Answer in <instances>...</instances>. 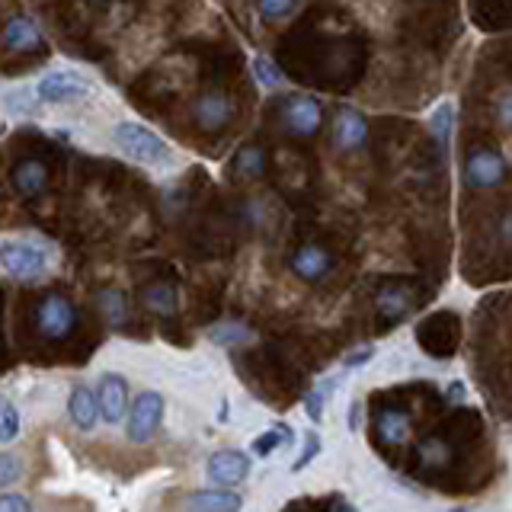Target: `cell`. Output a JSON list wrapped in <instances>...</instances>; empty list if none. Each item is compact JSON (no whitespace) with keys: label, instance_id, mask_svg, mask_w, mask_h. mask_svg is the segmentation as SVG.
Masks as SVG:
<instances>
[{"label":"cell","instance_id":"1","mask_svg":"<svg viewBox=\"0 0 512 512\" xmlns=\"http://www.w3.org/2000/svg\"><path fill=\"white\" fill-rule=\"evenodd\" d=\"M112 141H116V148L138 160L144 167H167L173 164V148L160 138L154 128L141 125V122H119L112 128Z\"/></svg>","mask_w":512,"mask_h":512},{"label":"cell","instance_id":"2","mask_svg":"<svg viewBox=\"0 0 512 512\" xmlns=\"http://www.w3.org/2000/svg\"><path fill=\"white\" fill-rule=\"evenodd\" d=\"M48 266H52V253L39 240H4L0 244V269L16 282H39Z\"/></svg>","mask_w":512,"mask_h":512},{"label":"cell","instance_id":"3","mask_svg":"<svg viewBox=\"0 0 512 512\" xmlns=\"http://www.w3.org/2000/svg\"><path fill=\"white\" fill-rule=\"evenodd\" d=\"M279 122L288 135L295 138H311L320 132V125H324V106H320L314 96H304V93H295L288 96L279 109Z\"/></svg>","mask_w":512,"mask_h":512},{"label":"cell","instance_id":"4","mask_svg":"<svg viewBox=\"0 0 512 512\" xmlns=\"http://www.w3.org/2000/svg\"><path fill=\"white\" fill-rule=\"evenodd\" d=\"M36 327L45 340H64V336H71L77 327V308L71 304V298H64L61 292L45 295L36 311Z\"/></svg>","mask_w":512,"mask_h":512},{"label":"cell","instance_id":"5","mask_svg":"<svg viewBox=\"0 0 512 512\" xmlns=\"http://www.w3.org/2000/svg\"><path fill=\"white\" fill-rule=\"evenodd\" d=\"M160 420H164V397L157 391H141L135 397L132 410H128V423H125V436L128 442H148L154 439V432L160 429Z\"/></svg>","mask_w":512,"mask_h":512},{"label":"cell","instance_id":"6","mask_svg":"<svg viewBox=\"0 0 512 512\" xmlns=\"http://www.w3.org/2000/svg\"><path fill=\"white\" fill-rule=\"evenodd\" d=\"M90 93L93 84L77 71H48L36 84V96L42 103H71V100H84Z\"/></svg>","mask_w":512,"mask_h":512},{"label":"cell","instance_id":"7","mask_svg":"<svg viewBox=\"0 0 512 512\" xmlns=\"http://www.w3.org/2000/svg\"><path fill=\"white\" fill-rule=\"evenodd\" d=\"M506 180V157L493 148H474L464 160V183L471 189H493Z\"/></svg>","mask_w":512,"mask_h":512},{"label":"cell","instance_id":"8","mask_svg":"<svg viewBox=\"0 0 512 512\" xmlns=\"http://www.w3.org/2000/svg\"><path fill=\"white\" fill-rule=\"evenodd\" d=\"M208 477L215 480L218 487L224 490H234L237 484H244V480L250 477V455L240 452V448H221V452H215L212 458H208Z\"/></svg>","mask_w":512,"mask_h":512},{"label":"cell","instance_id":"9","mask_svg":"<svg viewBox=\"0 0 512 512\" xmlns=\"http://www.w3.org/2000/svg\"><path fill=\"white\" fill-rule=\"evenodd\" d=\"M192 119L202 128V132H218L231 119H234V103L228 93L221 90H208L202 93L196 103H192Z\"/></svg>","mask_w":512,"mask_h":512},{"label":"cell","instance_id":"10","mask_svg":"<svg viewBox=\"0 0 512 512\" xmlns=\"http://www.w3.org/2000/svg\"><path fill=\"white\" fill-rule=\"evenodd\" d=\"M93 397H96V410L103 413V420L109 426L122 423L125 407H128V384H125L122 375H116V372L100 375V388H96Z\"/></svg>","mask_w":512,"mask_h":512},{"label":"cell","instance_id":"11","mask_svg":"<svg viewBox=\"0 0 512 512\" xmlns=\"http://www.w3.org/2000/svg\"><path fill=\"white\" fill-rule=\"evenodd\" d=\"M333 144L340 151H362L368 144V119L362 116L359 109H340L336 112V122H333Z\"/></svg>","mask_w":512,"mask_h":512},{"label":"cell","instance_id":"12","mask_svg":"<svg viewBox=\"0 0 512 512\" xmlns=\"http://www.w3.org/2000/svg\"><path fill=\"white\" fill-rule=\"evenodd\" d=\"M0 45L10 48V52H32V48H42L45 45L42 26L32 20V16L16 13L7 20L4 32H0Z\"/></svg>","mask_w":512,"mask_h":512},{"label":"cell","instance_id":"13","mask_svg":"<svg viewBox=\"0 0 512 512\" xmlns=\"http://www.w3.org/2000/svg\"><path fill=\"white\" fill-rule=\"evenodd\" d=\"M292 269H295V276L304 282H320L333 269V256L320 244H304L292 256Z\"/></svg>","mask_w":512,"mask_h":512},{"label":"cell","instance_id":"14","mask_svg":"<svg viewBox=\"0 0 512 512\" xmlns=\"http://www.w3.org/2000/svg\"><path fill=\"white\" fill-rule=\"evenodd\" d=\"M45 186H48V167L42 164V160L29 157V160H23V164H16L13 189L20 192L23 199H39L45 192Z\"/></svg>","mask_w":512,"mask_h":512},{"label":"cell","instance_id":"15","mask_svg":"<svg viewBox=\"0 0 512 512\" xmlns=\"http://www.w3.org/2000/svg\"><path fill=\"white\" fill-rule=\"evenodd\" d=\"M244 506V496L234 493V490H199L192 493L186 500V509L189 512H240Z\"/></svg>","mask_w":512,"mask_h":512},{"label":"cell","instance_id":"16","mask_svg":"<svg viewBox=\"0 0 512 512\" xmlns=\"http://www.w3.org/2000/svg\"><path fill=\"white\" fill-rule=\"evenodd\" d=\"M68 416H71V423L77 429H84V432H90L96 426V420H100V410H96V397H93V391L87 388V384H74V388H71Z\"/></svg>","mask_w":512,"mask_h":512},{"label":"cell","instance_id":"17","mask_svg":"<svg viewBox=\"0 0 512 512\" xmlns=\"http://www.w3.org/2000/svg\"><path fill=\"white\" fill-rule=\"evenodd\" d=\"M375 429L378 439L388 445H404L410 439V416L404 410H378L375 413Z\"/></svg>","mask_w":512,"mask_h":512},{"label":"cell","instance_id":"18","mask_svg":"<svg viewBox=\"0 0 512 512\" xmlns=\"http://www.w3.org/2000/svg\"><path fill=\"white\" fill-rule=\"evenodd\" d=\"M208 340L224 349H237V346L253 343L256 333L247 324H240V320H218V324L208 327Z\"/></svg>","mask_w":512,"mask_h":512},{"label":"cell","instance_id":"19","mask_svg":"<svg viewBox=\"0 0 512 512\" xmlns=\"http://www.w3.org/2000/svg\"><path fill=\"white\" fill-rule=\"evenodd\" d=\"M378 311H381V317H388L391 324L404 320L407 311H410V292H407L404 285H381V292H378Z\"/></svg>","mask_w":512,"mask_h":512},{"label":"cell","instance_id":"20","mask_svg":"<svg viewBox=\"0 0 512 512\" xmlns=\"http://www.w3.org/2000/svg\"><path fill=\"white\" fill-rule=\"evenodd\" d=\"M429 128H432V138H436L448 151V144H452V135H455V103L452 100H445V103H439L436 109H432Z\"/></svg>","mask_w":512,"mask_h":512},{"label":"cell","instance_id":"21","mask_svg":"<svg viewBox=\"0 0 512 512\" xmlns=\"http://www.w3.org/2000/svg\"><path fill=\"white\" fill-rule=\"evenodd\" d=\"M234 176L240 180H256V176H263L266 170V151L256 148V144H247V148H240V154L234 157Z\"/></svg>","mask_w":512,"mask_h":512},{"label":"cell","instance_id":"22","mask_svg":"<svg viewBox=\"0 0 512 512\" xmlns=\"http://www.w3.org/2000/svg\"><path fill=\"white\" fill-rule=\"evenodd\" d=\"M144 304H148L154 314L170 317L176 311V288L170 282H151L144 288Z\"/></svg>","mask_w":512,"mask_h":512},{"label":"cell","instance_id":"23","mask_svg":"<svg viewBox=\"0 0 512 512\" xmlns=\"http://www.w3.org/2000/svg\"><path fill=\"white\" fill-rule=\"evenodd\" d=\"M292 436H295L292 426L279 423V426H272L269 432H263V436H256V439L250 442V452H253L256 458H266V455H272L282 442H288Z\"/></svg>","mask_w":512,"mask_h":512},{"label":"cell","instance_id":"24","mask_svg":"<svg viewBox=\"0 0 512 512\" xmlns=\"http://www.w3.org/2000/svg\"><path fill=\"white\" fill-rule=\"evenodd\" d=\"M16 436H20V410L7 394H0V445L13 442Z\"/></svg>","mask_w":512,"mask_h":512},{"label":"cell","instance_id":"25","mask_svg":"<svg viewBox=\"0 0 512 512\" xmlns=\"http://www.w3.org/2000/svg\"><path fill=\"white\" fill-rule=\"evenodd\" d=\"M100 308L106 314V320L112 327H119L122 320L128 317V304H125V295L119 292V288H103L100 292Z\"/></svg>","mask_w":512,"mask_h":512},{"label":"cell","instance_id":"26","mask_svg":"<svg viewBox=\"0 0 512 512\" xmlns=\"http://www.w3.org/2000/svg\"><path fill=\"white\" fill-rule=\"evenodd\" d=\"M253 77H256V84H260L263 90H279L282 84H285V77H282V71L276 68V64H272L266 55H256L253 58Z\"/></svg>","mask_w":512,"mask_h":512},{"label":"cell","instance_id":"27","mask_svg":"<svg viewBox=\"0 0 512 512\" xmlns=\"http://www.w3.org/2000/svg\"><path fill=\"white\" fill-rule=\"evenodd\" d=\"M301 7V0H256V10H260L263 20L269 23H282L288 16H295Z\"/></svg>","mask_w":512,"mask_h":512},{"label":"cell","instance_id":"28","mask_svg":"<svg viewBox=\"0 0 512 512\" xmlns=\"http://www.w3.org/2000/svg\"><path fill=\"white\" fill-rule=\"evenodd\" d=\"M20 477H23V461L10 452H0V487H10Z\"/></svg>","mask_w":512,"mask_h":512},{"label":"cell","instance_id":"29","mask_svg":"<svg viewBox=\"0 0 512 512\" xmlns=\"http://www.w3.org/2000/svg\"><path fill=\"white\" fill-rule=\"evenodd\" d=\"M317 455H320V432H308V439H304V445H301V455L292 464V474H301Z\"/></svg>","mask_w":512,"mask_h":512},{"label":"cell","instance_id":"30","mask_svg":"<svg viewBox=\"0 0 512 512\" xmlns=\"http://www.w3.org/2000/svg\"><path fill=\"white\" fill-rule=\"evenodd\" d=\"M324 404H327V391L320 388V384H314L308 397H304V413H308V420H314V423L324 420Z\"/></svg>","mask_w":512,"mask_h":512},{"label":"cell","instance_id":"31","mask_svg":"<svg viewBox=\"0 0 512 512\" xmlns=\"http://www.w3.org/2000/svg\"><path fill=\"white\" fill-rule=\"evenodd\" d=\"M375 359V346H362L356 352H349V356L340 362V375H349V372H356V368H362L365 362H372Z\"/></svg>","mask_w":512,"mask_h":512},{"label":"cell","instance_id":"32","mask_svg":"<svg viewBox=\"0 0 512 512\" xmlns=\"http://www.w3.org/2000/svg\"><path fill=\"white\" fill-rule=\"evenodd\" d=\"M0 512H32V503L23 493H0Z\"/></svg>","mask_w":512,"mask_h":512},{"label":"cell","instance_id":"33","mask_svg":"<svg viewBox=\"0 0 512 512\" xmlns=\"http://www.w3.org/2000/svg\"><path fill=\"white\" fill-rule=\"evenodd\" d=\"M420 455L426 458V461H448V448L442 445V439H426L423 445H420Z\"/></svg>","mask_w":512,"mask_h":512},{"label":"cell","instance_id":"34","mask_svg":"<svg viewBox=\"0 0 512 512\" xmlns=\"http://www.w3.org/2000/svg\"><path fill=\"white\" fill-rule=\"evenodd\" d=\"M445 397H448V404H464V400H468V388H464V381H452V384H448Z\"/></svg>","mask_w":512,"mask_h":512},{"label":"cell","instance_id":"35","mask_svg":"<svg viewBox=\"0 0 512 512\" xmlns=\"http://www.w3.org/2000/svg\"><path fill=\"white\" fill-rule=\"evenodd\" d=\"M359 423H362V404H359V400H352V404H349V416H346L349 432H359Z\"/></svg>","mask_w":512,"mask_h":512},{"label":"cell","instance_id":"36","mask_svg":"<svg viewBox=\"0 0 512 512\" xmlns=\"http://www.w3.org/2000/svg\"><path fill=\"white\" fill-rule=\"evenodd\" d=\"M330 512H359L356 506H352L346 496H333V503H330Z\"/></svg>","mask_w":512,"mask_h":512},{"label":"cell","instance_id":"37","mask_svg":"<svg viewBox=\"0 0 512 512\" xmlns=\"http://www.w3.org/2000/svg\"><path fill=\"white\" fill-rule=\"evenodd\" d=\"M509 106H512V103H509V93H503V96H500V125H503V128H509Z\"/></svg>","mask_w":512,"mask_h":512},{"label":"cell","instance_id":"38","mask_svg":"<svg viewBox=\"0 0 512 512\" xmlns=\"http://www.w3.org/2000/svg\"><path fill=\"white\" fill-rule=\"evenodd\" d=\"M452 512H474V509H452Z\"/></svg>","mask_w":512,"mask_h":512},{"label":"cell","instance_id":"39","mask_svg":"<svg viewBox=\"0 0 512 512\" xmlns=\"http://www.w3.org/2000/svg\"><path fill=\"white\" fill-rule=\"evenodd\" d=\"M90 4H106V0H90Z\"/></svg>","mask_w":512,"mask_h":512}]
</instances>
